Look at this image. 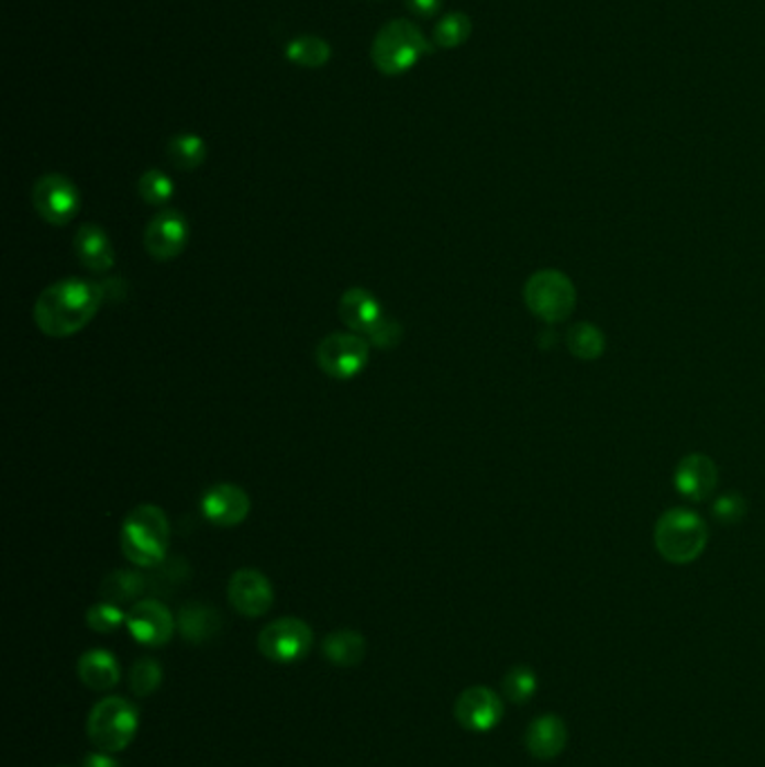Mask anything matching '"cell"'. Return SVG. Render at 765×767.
<instances>
[{
  "label": "cell",
  "instance_id": "obj_1",
  "mask_svg": "<svg viewBox=\"0 0 765 767\" xmlns=\"http://www.w3.org/2000/svg\"><path fill=\"white\" fill-rule=\"evenodd\" d=\"M106 299L101 284L66 279L45 288L34 303V321L47 337H73L95 319Z\"/></svg>",
  "mask_w": 765,
  "mask_h": 767
},
{
  "label": "cell",
  "instance_id": "obj_2",
  "mask_svg": "<svg viewBox=\"0 0 765 767\" xmlns=\"http://www.w3.org/2000/svg\"><path fill=\"white\" fill-rule=\"evenodd\" d=\"M709 530L702 516L687 508H672L661 514L653 527L655 551L669 564L685 566L696 562L707 547Z\"/></svg>",
  "mask_w": 765,
  "mask_h": 767
},
{
  "label": "cell",
  "instance_id": "obj_3",
  "mask_svg": "<svg viewBox=\"0 0 765 767\" xmlns=\"http://www.w3.org/2000/svg\"><path fill=\"white\" fill-rule=\"evenodd\" d=\"M122 553L140 568H157L167 559L169 521L155 505L131 510L122 525Z\"/></svg>",
  "mask_w": 765,
  "mask_h": 767
},
{
  "label": "cell",
  "instance_id": "obj_4",
  "mask_svg": "<svg viewBox=\"0 0 765 767\" xmlns=\"http://www.w3.org/2000/svg\"><path fill=\"white\" fill-rule=\"evenodd\" d=\"M431 52L422 30L407 19H398L381 27L373 41L370 57L381 75L398 77L409 73L424 54Z\"/></svg>",
  "mask_w": 765,
  "mask_h": 767
},
{
  "label": "cell",
  "instance_id": "obj_5",
  "mask_svg": "<svg viewBox=\"0 0 765 767\" xmlns=\"http://www.w3.org/2000/svg\"><path fill=\"white\" fill-rule=\"evenodd\" d=\"M86 730L90 743L99 752H122L133 743L140 730V711L126 698H103L90 709Z\"/></svg>",
  "mask_w": 765,
  "mask_h": 767
},
{
  "label": "cell",
  "instance_id": "obj_6",
  "mask_svg": "<svg viewBox=\"0 0 765 767\" xmlns=\"http://www.w3.org/2000/svg\"><path fill=\"white\" fill-rule=\"evenodd\" d=\"M523 299L534 316L545 323H559L573 314L577 290L568 274L559 269H539L525 281Z\"/></svg>",
  "mask_w": 765,
  "mask_h": 767
},
{
  "label": "cell",
  "instance_id": "obj_7",
  "mask_svg": "<svg viewBox=\"0 0 765 767\" xmlns=\"http://www.w3.org/2000/svg\"><path fill=\"white\" fill-rule=\"evenodd\" d=\"M312 629L297 618H281L269 622L258 635V651L269 663L292 665L303 660L312 646Z\"/></svg>",
  "mask_w": 765,
  "mask_h": 767
},
{
  "label": "cell",
  "instance_id": "obj_8",
  "mask_svg": "<svg viewBox=\"0 0 765 767\" xmlns=\"http://www.w3.org/2000/svg\"><path fill=\"white\" fill-rule=\"evenodd\" d=\"M370 344L357 333H333L317 346V366L335 379H351L368 364Z\"/></svg>",
  "mask_w": 765,
  "mask_h": 767
},
{
  "label": "cell",
  "instance_id": "obj_9",
  "mask_svg": "<svg viewBox=\"0 0 765 767\" xmlns=\"http://www.w3.org/2000/svg\"><path fill=\"white\" fill-rule=\"evenodd\" d=\"M32 202L49 225H68L79 211V191L73 180L59 174L43 176L32 189Z\"/></svg>",
  "mask_w": 765,
  "mask_h": 767
},
{
  "label": "cell",
  "instance_id": "obj_10",
  "mask_svg": "<svg viewBox=\"0 0 765 767\" xmlns=\"http://www.w3.org/2000/svg\"><path fill=\"white\" fill-rule=\"evenodd\" d=\"M189 241L187 218L176 209H162L144 230V247L155 260H174Z\"/></svg>",
  "mask_w": 765,
  "mask_h": 767
},
{
  "label": "cell",
  "instance_id": "obj_11",
  "mask_svg": "<svg viewBox=\"0 0 765 767\" xmlns=\"http://www.w3.org/2000/svg\"><path fill=\"white\" fill-rule=\"evenodd\" d=\"M178 622L171 611L157 599H142L129 611L126 629L144 646H164L169 644L176 633Z\"/></svg>",
  "mask_w": 765,
  "mask_h": 767
},
{
  "label": "cell",
  "instance_id": "obj_12",
  "mask_svg": "<svg viewBox=\"0 0 765 767\" xmlns=\"http://www.w3.org/2000/svg\"><path fill=\"white\" fill-rule=\"evenodd\" d=\"M454 714L463 730L485 734L501 723L503 700L487 687H469L458 696Z\"/></svg>",
  "mask_w": 765,
  "mask_h": 767
},
{
  "label": "cell",
  "instance_id": "obj_13",
  "mask_svg": "<svg viewBox=\"0 0 765 767\" xmlns=\"http://www.w3.org/2000/svg\"><path fill=\"white\" fill-rule=\"evenodd\" d=\"M228 597L234 611L243 618H260L271 609L275 590H271V583L263 573L243 568L232 575Z\"/></svg>",
  "mask_w": 765,
  "mask_h": 767
},
{
  "label": "cell",
  "instance_id": "obj_14",
  "mask_svg": "<svg viewBox=\"0 0 765 767\" xmlns=\"http://www.w3.org/2000/svg\"><path fill=\"white\" fill-rule=\"evenodd\" d=\"M719 485L717 463L705 454H687L674 469V487L680 497L702 503L714 494Z\"/></svg>",
  "mask_w": 765,
  "mask_h": 767
},
{
  "label": "cell",
  "instance_id": "obj_15",
  "mask_svg": "<svg viewBox=\"0 0 765 767\" xmlns=\"http://www.w3.org/2000/svg\"><path fill=\"white\" fill-rule=\"evenodd\" d=\"M250 497L245 494V489L239 485H215L207 489V494L202 497V514L221 527H234L241 525L247 514H250Z\"/></svg>",
  "mask_w": 765,
  "mask_h": 767
},
{
  "label": "cell",
  "instance_id": "obj_16",
  "mask_svg": "<svg viewBox=\"0 0 765 767\" xmlns=\"http://www.w3.org/2000/svg\"><path fill=\"white\" fill-rule=\"evenodd\" d=\"M566 741H568L566 723L555 714L539 716L536 721L530 723L528 734H525L528 752L541 760L559 756L566 747Z\"/></svg>",
  "mask_w": 765,
  "mask_h": 767
},
{
  "label": "cell",
  "instance_id": "obj_17",
  "mask_svg": "<svg viewBox=\"0 0 765 767\" xmlns=\"http://www.w3.org/2000/svg\"><path fill=\"white\" fill-rule=\"evenodd\" d=\"M77 674H79V680L88 689H92V691L113 689V687L120 685V678H122V669H120L118 657L113 653L103 651V648L86 651L79 657Z\"/></svg>",
  "mask_w": 765,
  "mask_h": 767
},
{
  "label": "cell",
  "instance_id": "obj_18",
  "mask_svg": "<svg viewBox=\"0 0 765 767\" xmlns=\"http://www.w3.org/2000/svg\"><path fill=\"white\" fill-rule=\"evenodd\" d=\"M340 316L357 335H368L385 314H381L379 301L368 290L353 288L340 299Z\"/></svg>",
  "mask_w": 765,
  "mask_h": 767
},
{
  "label": "cell",
  "instance_id": "obj_19",
  "mask_svg": "<svg viewBox=\"0 0 765 767\" xmlns=\"http://www.w3.org/2000/svg\"><path fill=\"white\" fill-rule=\"evenodd\" d=\"M75 252L77 258L86 269L92 271H108L115 265V252L111 245V238L99 225H84L75 236Z\"/></svg>",
  "mask_w": 765,
  "mask_h": 767
},
{
  "label": "cell",
  "instance_id": "obj_20",
  "mask_svg": "<svg viewBox=\"0 0 765 767\" xmlns=\"http://www.w3.org/2000/svg\"><path fill=\"white\" fill-rule=\"evenodd\" d=\"M176 622H178L180 635L191 644L209 642L223 626L221 613L209 604H202V601H189V604H185Z\"/></svg>",
  "mask_w": 765,
  "mask_h": 767
},
{
  "label": "cell",
  "instance_id": "obj_21",
  "mask_svg": "<svg viewBox=\"0 0 765 767\" xmlns=\"http://www.w3.org/2000/svg\"><path fill=\"white\" fill-rule=\"evenodd\" d=\"M321 653L325 655V660L335 667H357L366 655V640L357 631L342 629L325 635Z\"/></svg>",
  "mask_w": 765,
  "mask_h": 767
},
{
  "label": "cell",
  "instance_id": "obj_22",
  "mask_svg": "<svg viewBox=\"0 0 765 767\" xmlns=\"http://www.w3.org/2000/svg\"><path fill=\"white\" fill-rule=\"evenodd\" d=\"M151 588V579L133 573V570H115L113 575H108L101 583V597L103 601H111V604H129V601L140 599L146 590Z\"/></svg>",
  "mask_w": 765,
  "mask_h": 767
},
{
  "label": "cell",
  "instance_id": "obj_23",
  "mask_svg": "<svg viewBox=\"0 0 765 767\" xmlns=\"http://www.w3.org/2000/svg\"><path fill=\"white\" fill-rule=\"evenodd\" d=\"M566 346L577 359L592 362L605 355L607 337L602 333V327H597L590 321H579L570 325V331L566 333Z\"/></svg>",
  "mask_w": 765,
  "mask_h": 767
},
{
  "label": "cell",
  "instance_id": "obj_24",
  "mask_svg": "<svg viewBox=\"0 0 765 767\" xmlns=\"http://www.w3.org/2000/svg\"><path fill=\"white\" fill-rule=\"evenodd\" d=\"M333 57V49L328 41L319 36H297L286 45V59H290L295 66L301 68H323Z\"/></svg>",
  "mask_w": 765,
  "mask_h": 767
},
{
  "label": "cell",
  "instance_id": "obj_25",
  "mask_svg": "<svg viewBox=\"0 0 765 767\" xmlns=\"http://www.w3.org/2000/svg\"><path fill=\"white\" fill-rule=\"evenodd\" d=\"M167 155L176 169L196 171L198 167H202V162L207 157V146H204V140L200 135L182 133V135L171 137V142L167 146Z\"/></svg>",
  "mask_w": 765,
  "mask_h": 767
},
{
  "label": "cell",
  "instance_id": "obj_26",
  "mask_svg": "<svg viewBox=\"0 0 765 767\" xmlns=\"http://www.w3.org/2000/svg\"><path fill=\"white\" fill-rule=\"evenodd\" d=\"M162 678H164V671L159 663L153 660V657H142V660H137L131 667V691L137 698H148L159 689Z\"/></svg>",
  "mask_w": 765,
  "mask_h": 767
},
{
  "label": "cell",
  "instance_id": "obj_27",
  "mask_svg": "<svg viewBox=\"0 0 765 767\" xmlns=\"http://www.w3.org/2000/svg\"><path fill=\"white\" fill-rule=\"evenodd\" d=\"M472 34V21L461 14V12H454V14H447L439 25H435L433 30V41L435 45H441V47H458L461 43H465Z\"/></svg>",
  "mask_w": 765,
  "mask_h": 767
},
{
  "label": "cell",
  "instance_id": "obj_28",
  "mask_svg": "<svg viewBox=\"0 0 765 767\" xmlns=\"http://www.w3.org/2000/svg\"><path fill=\"white\" fill-rule=\"evenodd\" d=\"M137 191H140L144 202H148L153 207H162L171 200L174 182L167 174H162L159 169H151L140 178Z\"/></svg>",
  "mask_w": 765,
  "mask_h": 767
},
{
  "label": "cell",
  "instance_id": "obj_29",
  "mask_svg": "<svg viewBox=\"0 0 765 767\" xmlns=\"http://www.w3.org/2000/svg\"><path fill=\"white\" fill-rule=\"evenodd\" d=\"M126 615L129 613H124L122 607L111 604V601H101V604L88 609L86 624L97 633H115L126 624Z\"/></svg>",
  "mask_w": 765,
  "mask_h": 767
},
{
  "label": "cell",
  "instance_id": "obj_30",
  "mask_svg": "<svg viewBox=\"0 0 765 767\" xmlns=\"http://www.w3.org/2000/svg\"><path fill=\"white\" fill-rule=\"evenodd\" d=\"M536 691V676L530 667H514L503 678V693L508 700L523 704Z\"/></svg>",
  "mask_w": 765,
  "mask_h": 767
},
{
  "label": "cell",
  "instance_id": "obj_31",
  "mask_svg": "<svg viewBox=\"0 0 765 767\" xmlns=\"http://www.w3.org/2000/svg\"><path fill=\"white\" fill-rule=\"evenodd\" d=\"M712 514L719 523L725 525H736L745 519L747 514V501L739 494V491H728V494L719 497L712 505Z\"/></svg>",
  "mask_w": 765,
  "mask_h": 767
},
{
  "label": "cell",
  "instance_id": "obj_32",
  "mask_svg": "<svg viewBox=\"0 0 765 767\" xmlns=\"http://www.w3.org/2000/svg\"><path fill=\"white\" fill-rule=\"evenodd\" d=\"M402 335H404V331H402V325L396 319L381 316L377 321V325L368 333V344H373V346H377L381 351H389V348L400 344Z\"/></svg>",
  "mask_w": 765,
  "mask_h": 767
},
{
  "label": "cell",
  "instance_id": "obj_33",
  "mask_svg": "<svg viewBox=\"0 0 765 767\" xmlns=\"http://www.w3.org/2000/svg\"><path fill=\"white\" fill-rule=\"evenodd\" d=\"M407 8L420 19H431L441 12L443 0H407Z\"/></svg>",
  "mask_w": 765,
  "mask_h": 767
}]
</instances>
